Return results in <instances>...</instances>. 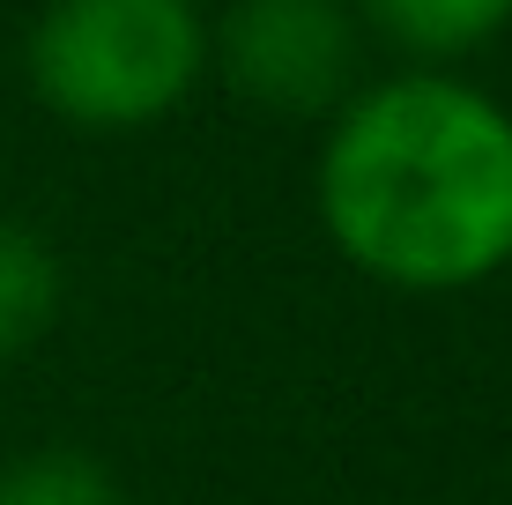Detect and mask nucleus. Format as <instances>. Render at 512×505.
Instances as JSON below:
<instances>
[{"mask_svg": "<svg viewBox=\"0 0 512 505\" xmlns=\"http://www.w3.org/2000/svg\"><path fill=\"white\" fill-rule=\"evenodd\" d=\"M320 223L386 290H475L512 268V112L453 67L357 82L320 142Z\"/></svg>", "mask_w": 512, "mask_h": 505, "instance_id": "f257e3e1", "label": "nucleus"}, {"mask_svg": "<svg viewBox=\"0 0 512 505\" xmlns=\"http://www.w3.org/2000/svg\"><path fill=\"white\" fill-rule=\"evenodd\" d=\"M23 67L60 127L141 134L201 90L208 8L201 0H45Z\"/></svg>", "mask_w": 512, "mask_h": 505, "instance_id": "f03ea898", "label": "nucleus"}, {"mask_svg": "<svg viewBox=\"0 0 512 505\" xmlns=\"http://www.w3.org/2000/svg\"><path fill=\"white\" fill-rule=\"evenodd\" d=\"M208 67L260 112H334L364 82V15L357 0H231L208 15Z\"/></svg>", "mask_w": 512, "mask_h": 505, "instance_id": "7ed1b4c3", "label": "nucleus"}, {"mask_svg": "<svg viewBox=\"0 0 512 505\" xmlns=\"http://www.w3.org/2000/svg\"><path fill=\"white\" fill-rule=\"evenodd\" d=\"M357 15L409 67H453L512 30V0H357Z\"/></svg>", "mask_w": 512, "mask_h": 505, "instance_id": "20e7f679", "label": "nucleus"}, {"mask_svg": "<svg viewBox=\"0 0 512 505\" xmlns=\"http://www.w3.org/2000/svg\"><path fill=\"white\" fill-rule=\"evenodd\" d=\"M67 305L60 246L23 216H0V364L30 357Z\"/></svg>", "mask_w": 512, "mask_h": 505, "instance_id": "39448f33", "label": "nucleus"}, {"mask_svg": "<svg viewBox=\"0 0 512 505\" xmlns=\"http://www.w3.org/2000/svg\"><path fill=\"white\" fill-rule=\"evenodd\" d=\"M0 505H127V491L82 446H38L0 468Z\"/></svg>", "mask_w": 512, "mask_h": 505, "instance_id": "423d86ee", "label": "nucleus"}]
</instances>
